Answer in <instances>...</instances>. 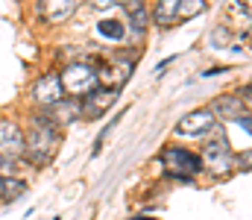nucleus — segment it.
I'll return each mask as SVG.
<instances>
[{
	"label": "nucleus",
	"mask_w": 252,
	"mask_h": 220,
	"mask_svg": "<svg viewBox=\"0 0 252 220\" xmlns=\"http://www.w3.org/2000/svg\"><path fill=\"white\" fill-rule=\"evenodd\" d=\"M211 132H214V138L205 144V161H208V167L214 173H226L232 167V153H229V141H226V129L217 126Z\"/></svg>",
	"instance_id": "20e7f679"
},
{
	"label": "nucleus",
	"mask_w": 252,
	"mask_h": 220,
	"mask_svg": "<svg viewBox=\"0 0 252 220\" xmlns=\"http://www.w3.org/2000/svg\"><path fill=\"white\" fill-rule=\"evenodd\" d=\"M9 167H12V161H9V158H3V156H0V170H9Z\"/></svg>",
	"instance_id": "f3484780"
},
{
	"label": "nucleus",
	"mask_w": 252,
	"mask_h": 220,
	"mask_svg": "<svg viewBox=\"0 0 252 220\" xmlns=\"http://www.w3.org/2000/svg\"><path fill=\"white\" fill-rule=\"evenodd\" d=\"M214 112H217V118H223V121L241 118V97H217V100H214ZM214 112H211V115H214Z\"/></svg>",
	"instance_id": "ddd939ff"
},
{
	"label": "nucleus",
	"mask_w": 252,
	"mask_h": 220,
	"mask_svg": "<svg viewBox=\"0 0 252 220\" xmlns=\"http://www.w3.org/2000/svg\"><path fill=\"white\" fill-rule=\"evenodd\" d=\"M41 115H44L53 126H59V124L64 126V124H73L76 118H82V115H79V103H76V100H64V97L59 100V103L47 106Z\"/></svg>",
	"instance_id": "6e6552de"
},
{
	"label": "nucleus",
	"mask_w": 252,
	"mask_h": 220,
	"mask_svg": "<svg viewBox=\"0 0 252 220\" xmlns=\"http://www.w3.org/2000/svg\"><path fill=\"white\" fill-rule=\"evenodd\" d=\"M24 191H27V182H24V179L0 176V200H3V203H15V200H21Z\"/></svg>",
	"instance_id": "f8f14e48"
},
{
	"label": "nucleus",
	"mask_w": 252,
	"mask_h": 220,
	"mask_svg": "<svg viewBox=\"0 0 252 220\" xmlns=\"http://www.w3.org/2000/svg\"><path fill=\"white\" fill-rule=\"evenodd\" d=\"M32 94H35V100L44 103V106L59 103V100H62V82H59V73H44V76L35 82Z\"/></svg>",
	"instance_id": "1a4fd4ad"
},
{
	"label": "nucleus",
	"mask_w": 252,
	"mask_h": 220,
	"mask_svg": "<svg viewBox=\"0 0 252 220\" xmlns=\"http://www.w3.org/2000/svg\"><path fill=\"white\" fill-rule=\"evenodd\" d=\"M59 82H62V91H70V94H76V97H85V94H91L100 82H97V71L91 68V65H67L64 73L59 76Z\"/></svg>",
	"instance_id": "f03ea898"
},
{
	"label": "nucleus",
	"mask_w": 252,
	"mask_h": 220,
	"mask_svg": "<svg viewBox=\"0 0 252 220\" xmlns=\"http://www.w3.org/2000/svg\"><path fill=\"white\" fill-rule=\"evenodd\" d=\"M176 9H179V0H161L158 6H156V24H161V27H170L173 21H176Z\"/></svg>",
	"instance_id": "4468645a"
},
{
	"label": "nucleus",
	"mask_w": 252,
	"mask_h": 220,
	"mask_svg": "<svg viewBox=\"0 0 252 220\" xmlns=\"http://www.w3.org/2000/svg\"><path fill=\"white\" fill-rule=\"evenodd\" d=\"M56 144H59L56 126H53L44 115H38V118H35V126H32L30 135L24 138V153H27V158L35 161V164H47V161L53 158V153H56Z\"/></svg>",
	"instance_id": "f257e3e1"
},
{
	"label": "nucleus",
	"mask_w": 252,
	"mask_h": 220,
	"mask_svg": "<svg viewBox=\"0 0 252 220\" xmlns=\"http://www.w3.org/2000/svg\"><path fill=\"white\" fill-rule=\"evenodd\" d=\"M211 129H214V115H211V109H196V112L185 115V118L176 124V132H179V135H205V132H211Z\"/></svg>",
	"instance_id": "0eeeda50"
},
{
	"label": "nucleus",
	"mask_w": 252,
	"mask_h": 220,
	"mask_svg": "<svg viewBox=\"0 0 252 220\" xmlns=\"http://www.w3.org/2000/svg\"><path fill=\"white\" fill-rule=\"evenodd\" d=\"M97 32L106 35V38H124V30H121L118 21H100L97 24Z\"/></svg>",
	"instance_id": "dca6fc26"
},
{
	"label": "nucleus",
	"mask_w": 252,
	"mask_h": 220,
	"mask_svg": "<svg viewBox=\"0 0 252 220\" xmlns=\"http://www.w3.org/2000/svg\"><path fill=\"white\" fill-rule=\"evenodd\" d=\"M199 12H205V0H179L176 18H193Z\"/></svg>",
	"instance_id": "2eb2a0df"
},
{
	"label": "nucleus",
	"mask_w": 252,
	"mask_h": 220,
	"mask_svg": "<svg viewBox=\"0 0 252 220\" xmlns=\"http://www.w3.org/2000/svg\"><path fill=\"white\" fill-rule=\"evenodd\" d=\"M124 12L129 15V24H132L135 32H144V30H147L150 12H147V6H144L141 0H129V3H124Z\"/></svg>",
	"instance_id": "9b49d317"
},
{
	"label": "nucleus",
	"mask_w": 252,
	"mask_h": 220,
	"mask_svg": "<svg viewBox=\"0 0 252 220\" xmlns=\"http://www.w3.org/2000/svg\"><path fill=\"white\" fill-rule=\"evenodd\" d=\"M0 156L9 161L24 156V132L12 121H0Z\"/></svg>",
	"instance_id": "423d86ee"
},
{
	"label": "nucleus",
	"mask_w": 252,
	"mask_h": 220,
	"mask_svg": "<svg viewBox=\"0 0 252 220\" xmlns=\"http://www.w3.org/2000/svg\"><path fill=\"white\" fill-rule=\"evenodd\" d=\"M82 100H85V103H79V115H82V118H100L109 106H115L118 88H94V91L85 94Z\"/></svg>",
	"instance_id": "39448f33"
},
{
	"label": "nucleus",
	"mask_w": 252,
	"mask_h": 220,
	"mask_svg": "<svg viewBox=\"0 0 252 220\" xmlns=\"http://www.w3.org/2000/svg\"><path fill=\"white\" fill-rule=\"evenodd\" d=\"M73 12H76V0H44L41 3V15L50 24H62Z\"/></svg>",
	"instance_id": "9d476101"
},
{
	"label": "nucleus",
	"mask_w": 252,
	"mask_h": 220,
	"mask_svg": "<svg viewBox=\"0 0 252 220\" xmlns=\"http://www.w3.org/2000/svg\"><path fill=\"white\" fill-rule=\"evenodd\" d=\"M161 161H164L167 173L176 176V179H190V176H196V173L202 170V158L193 156V153H188V150H179V147L164 150Z\"/></svg>",
	"instance_id": "7ed1b4c3"
}]
</instances>
